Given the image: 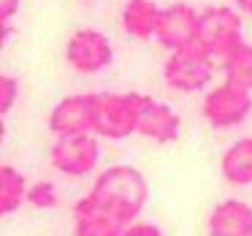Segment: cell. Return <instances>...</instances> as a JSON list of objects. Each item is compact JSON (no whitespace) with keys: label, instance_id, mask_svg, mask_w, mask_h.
I'll list each match as a JSON object with an SVG mask.
<instances>
[{"label":"cell","instance_id":"44dd1931","mask_svg":"<svg viewBox=\"0 0 252 236\" xmlns=\"http://www.w3.org/2000/svg\"><path fill=\"white\" fill-rule=\"evenodd\" d=\"M233 3L239 6V11H244V14L252 17V0H233Z\"/></svg>","mask_w":252,"mask_h":236},{"label":"cell","instance_id":"8992f818","mask_svg":"<svg viewBox=\"0 0 252 236\" xmlns=\"http://www.w3.org/2000/svg\"><path fill=\"white\" fill-rule=\"evenodd\" d=\"M49 160L60 174L84 176L98 166L100 141L95 133H73V136H57L49 149Z\"/></svg>","mask_w":252,"mask_h":236},{"label":"cell","instance_id":"3957f363","mask_svg":"<svg viewBox=\"0 0 252 236\" xmlns=\"http://www.w3.org/2000/svg\"><path fill=\"white\" fill-rule=\"evenodd\" d=\"M214 73V57L201 44L185 46L168 55L163 66L165 84L176 93H201Z\"/></svg>","mask_w":252,"mask_h":236},{"label":"cell","instance_id":"9c48e42d","mask_svg":"<svg viewBox=\"0 0 252 236\" xmlns=\"http://www.w3.org/2000/svg\"><path fill=\"white\" fill-rule=\"evenodd\" d=\"M198 33H201V14L187 3H174V6H165L160 14L155 38L160 46L176 52L185 49V46H195Z\"/></svg>","mask_w":252,"mask_h":236},{"label":"cell","instance_id":"6da1fadb","mask_svg":"<svg viewBox=\"0 0 252 236\" xmlns=\"http://www.w3.org/2000/svg\"><path fill=\"white\" fill-rule=\"evenodd\" d=\"M149 198V185L144 174L133 166H111L98 176L93 190L76 203V217H100L109 223L125 225L136 223Z\"/></svg>","mask_w":252,"mask_h":236},{"label":"cell","instance_id":"2e32d148","mask_svg":"<svg viewBox=\"0 0 252 236\" xmlns=\"http://www.w3.org/2000/svg\"><path fill=\"white\" fill-rule=\"evenodd\" d=\"M76 236H122V228L100 217H76Z\"/></svg>","mask_w":252,"mask_h":236},{"label":"cell","instance_id":"4fadbf2b","mask_svg":"<svg viewBox=\"0 0 252 236\" xmlns=\"http://www.w3.org/2000/svg\"><path fill=\"white\" fill-rule=\"evenodd\" d=\"M220 171H222L225 182L236 187L252 185V138H239L222 152L220 160Z\"/></svg>","mask_w":252,"mask_h":236},{"label":"cell","instance_id":"8fae6325","mask_svg":"<svg viewBox=\"0 0 252 236\" xmlns=\"http://www.w3.org/2000/svg\"><path fill=\"white\" fill-rule=\"evenodd\" d=\"M182 120L171 106L160 103V101L149 98L141 111V122H138V133L158 144H174L179 138Z\"/></svg>","mask_w":252,"mask_h":236},{"label":"cell","instance_id":"ffe728a7","mask_svg":"<svg viewBox=\"0 0 252 236\" xmlns=\"http://www.w3.org/2000/svg\"><path fill=\"white\" fill-rule=\"evenodd\" d=\"M19 11V0H0V25H11Z\"/></svg>","mask_w":252,"mask_h":236},{"label":"cell","instance_id":"ac0fdd59","mask_svg":"<svg viewBox=\"0 0 252 236\" xmlns=\"http://www.w3.org/2000/svg\"><path fill=\"white\" fill-rule=\"evenodd\" d=\"M17 98H19V82L11 73H3L0 76V117H6L14 109Z\"/></svg>","mask_w":252,"mask_h":236},{"label":"cell","instance_id":"7a4b0ae2","mask_svg":"<svg viewBox=\"0 0 252 236\" xmlns=\"http://www.w3.org/2000/svg\"><path fill=\"white\" fill-rule=\"evenodd\" d=\"M149 95L141 93H98V120H95V136L120 141L138 133L141 111Z\"/></svg>","mask_w":252,"mask_h":236},{"label":"cell","instance_id":"30bf717a","mask_svg":"<svg viewBox=\"0 0 252 236\" xmlns=\"http://www.w3.org/2000/svg\"><path fill=\"white\" fill-rule=\"evenodd\" d=\"M209 236H252V206L239 198L217 203L209 214Z\"/></svg>","mask_w":252,"mask_h":236},{"label":"cell","instance_id":"ba28073f","mask_svg":"<svg viewBox=\"0 0 252 236\" xmlns=\"http://www.w3.org/2000/svg\"><path fill=\"white\" fill-rule=\"evenodd\" d=\"M65 60L79 73H98L114 60V49H111V41L100 30L82 28L68 38Z\"/></svg>","mask_w":252,"mask_h":236},{"label":"cell","instance_id":"5bb4252c","mask_svg":"<svg viewBox=\"0 0 252 236\" xmlns=\"http://www.w3.org/2000/svg\"><path fill=\"white\" fill-rule=\"evenodd\" d=\"M28 182H25L22 171L14 169L11 163L0 166V214H14L22 201H28Z\"/></svg>","mask_w":252,"mask_h":236},{"label":"cell","instance_id":"52a82bcc","mask_svg":"<svg viewBox=\"0 0 252 236\" xmlns=\"http://www.w3.org/2000/svg\"><path fill=\"white\" fill-rule=\"evenodd\" d=\"M95 120H98V93L68 95L49 111V131L55 136L95 133Z\"/></svg>","mask_w":252,"mask_h":236},{"label":"cell","instance_id":"e0dca14e","mask_svg":"<svg viewBox=\"0 0 252 236\" xmlns=\"http://www.w3.org/2000/svg\"><path fill=\"white\" fill-rule=\"evenodd\" d=\"M28 203H33L35 209H52L57 206V190L52 182H38L28 190Z\"/></svg>","mask_w":252,"mask_h":236},{"label":"cell","instance_id":"9a60e30c","mask_svg":"<svg viewBox=\"0 0 252 236\" xmlns=\"http://www.w3.org/2000/svg\"><path fill=\"white\" fill-rule=\"evenodd\" d=\"M222 73H225V82L252 93V46L241 44L228 57H222Z\"/></svg>","mask_w":252,"mask_h":236},{"label":"cell","instance_id":"7c38bea8","mask_svg":"<svg viewBox=\"0 0 252 236\" xmlns=\"http://www.w3.org/2000/svg\"><path fill=\"white\" fill-rule=\"evenodd\" d=\"M160 14H163V8L155 6L152 0H127L120 19H122V28H125V33L130 38L149 41L158 33Z\"/></svg>","mask_w":252,"mask_h":236},{"label":"cell","instance_id":"d6986e66","mask_svg":"<svg viewBox=\"0 0 252 236\" xmlns=\"http://www.w3.org/2000/svg\"><path fill=\"white\" fill-rule=\"evenodd\" d=\"M122 236H163V231L158 228L155 223H130L122 228Z\"/></svg>","mask_w":252,"mask_h":236},{"label":"cell","instance_id":"5b68a950","mask_svg":"<svg viewBox=\"0 0 252 236\" xmlns=\"http://www.w3.org/2000/svg\"><path fill=\"white\" fill-rule=\"evenodd\" d=\"M198 44L212 57H228L236 46L244 44L241 38V17L228 6H209L201 11V33Z\"/></svg>","mask_w":252,"mask_h":236},{"label":"cell","instance_id":"277c9868","mask_svg":"<svg viewBox=\"0 0 252 236\" xmlns=\"http://www.w3.org/2000/svg\"><path fill=\"white\" fill-rule=\"evenodd\" d=\"M201 114L217 131L236 128L252 114V93L244 87H236L230 82H222L203 95Z\"/></svg>","mask_w":252,"mask_h":236}]
</instances>
